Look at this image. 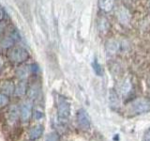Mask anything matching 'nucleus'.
<instances>
[{
  "label": "nucleus",
  "mask_w": 150,
  "mask_h": 141,
  "mask_svg": "<svg viewBox=\"0 0 150 141\" xmlns=\"http://www.w3.org/2000/svg\"><path fill=\"white\" fill-rule=\"evenodd\" d=\"M150 110V101L146 98H138L129 103V111L132 114H143Z\"/></svg>",
  "instance_id": "1"
},
{
  "label": "nucleus",
  "mask_w": 150,
  "mask_h": 141,
  "mask_svg": "<svg viewBox=\"0 0 150 141\" xmlns=\"http://www.w3.org/2000/svg\"><path fill=\"white\" fill-rule=\"evenodd\" d=\"M58 120L60 123L65 124L69 120L70 115V105L65 98H60L58 102Z\"/></svg>",
  "instance_id": "2"
},
{
  "label": "nucleus",
  "mask_w": 150,
  "mask_h": 141,
  "mask_svg": "<svg viewBox=\"0 0 150 141\" xmlns=\"http://www.w3.org/2000/svg\"><path fill=\"white\" fill-rule=\"evenodd\" d=\"M8 58L12 62L15 63H22L28 58V52L23 48V47H13L9 51Z\"/></svg>",
  "instance_id": "3"
},
{
  "label": "nucleus",
  "mask_w": 150,
  "mask_h": 141,
  "mask_svg": "<svg viewBox=\"0 0 150 141\" xmlns=\"http://www.w3.org/2000/svg\"><path fill=\"white\" fill-rule=\"evenodd\" d=\"M77 121L78 125L82 130H88L90 128V118H89L87 112L84 109H80L77 113Z\"/></svg>",
  "instance_id": "4"
},
{
  "label": "nucleus",
  "mask_w": 150,
  "mask_h": 141,
  "mask_svg": "<svg viewBox=\"0 0 150 141\" xmlns=\"http://www.w3.org/2000/svg\"><path fill=\"white\" fill-rule=\"evenodd\" d=\"M32 109H33V105H32V102L30 101H26L21 105L19 112H20V117L23 121L25 122L29 120L30 117L32 115Z\"/></svg>",
  "instance_id": "5"
},
{
  "label": "nucleus",
  "mask_w": 150,
  "mask_h": 141,
  "mask_svg": "<svg viewBox=\"0 0 150 141\" xmlns=\"http://www.w3.org/2000/svg\"><path fill=\"white\" fill-rule=\"evenodd\" d=\"M117 18H118V21L122 25H125V26L128 25L131 19L129 11L125 7H121L118 9V12H117Z\"/></svg>",
  "instance_id": "6"
},
{
  "label": "nucleus",
  "mask_w": 150,
  "mask_h": 141,
  "mask_svg": "<svg viewBox=\"0 0 150 141\" xmlns=\"http://www.w3.org/2000/svg\"><path fill=\"white\" fill-rule=\"evenodd\" d=\"M43 126L42 125H36L33 126L31 130L29 131V138L31 140H37L39 139L43 134Z\"/></svg>",
  "instance_id": "7"
},
{
  "label": "nucleus",
  "mask_w": 150,
  "mask_h": 141,
  "mask_svg": "<svg viewBox=\"0 0 150 141\" xmlns=\"http://www.w3.org/2000/svg\"><path fill=\"white\" fill-rule=\"evenodd\" d=\"M115 7V0H98V8L103 12H110Z\"/></svg>",
  "instance_id": "8"
},
{
  "label": "nucleus",
  "mask_w": 150,
  "mask_h": 141,
  "mask_svg": "<svg viewBox=\"0 0 150 141\" xmlns=\"http://www.w3.org/2000/svg\"><path fill=\"white\" fill-rule=\"evenodd\" d=\"M120 48V43L115 40H110L106 43V50L109 54H115Z\"/></svg>",
  "instance_id": "9"
},
{
  "label": "nucleus",
  "mask_w": 150,
  "mask_h": 141,
  "mask_svg": "<svg viewBox=\"0 0 150 141\" xmlns=\"http://www.w3.org/2000/svg\"><path fill=\"white\" fill-rule=\"evenodd\" d=\"M109 102L112 108H116L120 105V99L115 89H111L109 94Z\"/></svg>",
  "instance_id": "10"
},
{
  "label": "nucleus",
  "mask_w": 150,
  "mask_h": 141,
  "mask_svg": "<svg viewBox=\"0 0 150 141\" xmlns=\"http://www.w3.org/2000/svg\"><path fill=\"white\" fill-rule=\"evenodd\" d=\"M1 88H2V90L5 92V94H8V95H11V94H12L14 91H15V87H14V84H13L12 81H11V80L4 81L2 83Z\"/></svg>",
  "instance_id": "11"
},
{
  "label": "nucleus",
  "mask_w": 150,
  "mask_h": 141,
  "mask_svg": "<svg viewBox=\"0 0 150 141\" xmlns=\"http://www.w3.org/2000/svg\"><path fill=\"white\" fill-rule=\"evenodd\" d=\"M109 27H110L109 22H108V20L105 17L98 18V30H100V32H102V33H106L108 30H109Z\"/></svg>",
  "instance_id": "12"
},
{
  "label": "nucleus",
  "mask_w": 150,
  "mask_h": 141,
  "mask_svg": "<svg viewBox=\"0 0 150 141\" xmlns=\"http://www.w3.org/2000/svg\"><path fill=\"white\" fill-rule=\"evenodd\" d=\"M29 70L30 68L28 67V66H21V67H19L18 70H17V76L21 79H25L28 76V73H29Z\"/></svg>",
  "instance_id": "13"
},
{
  "label": "nucleus",
  "mask_w": 150,
  "mask_h": 141,
  "mask_svg": "<svg viewBox=\"0 0 150 141\" xmlns=\"http://www.w3.org/2000/svg\"><path fill=\"white\" fill-rule=\"evenodd\" d=\"M40 87L39 85H33V86L30 87V88L28 89V96H29L30 99H36L38 97V95L40 94Z\"/></svg>",
  "instance_id": "14"
},
{
  "label": "nucleus",
  "mask_w": 150,
  "mask_h": 141,
  "mask_svg": "<svg viewBox=\"0 0 150 141\" xmlns=\"http://www.w3.org/2000/svg\"><path fill=\"white\" fill-rule=\"evenodd\" d=\"M92 67H93V70L95 73L98 75V76H101L103 74V70H102V67L101 65L98 63V61L97 60V58L94 59L93 63H92Z\"/></svg>",
  "instance_id": "15"
},
{
  "label": "nucleus",
  "mask_w": 150,
  "mask_h": 141,
  "mask_svg": "<svg viewBox=\"0 0 150 141\" xmlns=\"http://www.w3.org/2000/svg\"><path fill=\"white\" fill-rule=\"evenodd\" d=\"M131 88H132V85H131L129 79H126L125 82L123 83L121 87V90H122V93L124 94V95H127V94H129L131 90Z\"/></svg>",
  "instance_id": "16"
},
{
  "label": "nucleus",
  "mask_w": 150,
  "mask_h": 141,
  "mask_svg": "<svg viewBox=\"0 0 150 141\" xmlns=\"http://www.w3.org/2000/svg\"><path fill=\"white\" fill-rule=\"evenodd\" d=\"M26 85L23 83V82H21V83H19L18 86L15 88V92L16 93V95L18 96H22L23 95V94H25L26 93Z\"/></svg>",
  "instance_id": "17"
},
{
  "label": "nucleus",
  "mask_w": 150,
  "mask_h": 141,
  "mask_svg": "<svg viewBox=\"0 0 150 141\" xmlns=\"http://www.w3.org/2000/svg\"><path fill=\"white\" fill-rule=\"evenodd\" d=\"M14 43V38L13 37H6L4 38L1 41V46L3 48H8L11 47Z\"/></svg>",
  "instance_id": "18"
},
{
  "label": "nucleus",
  "mask_w": 150,
  "mask_h": 141,
  "mask_svg": "<svg viewBox=\"0 0 150 141\" xmlns=\"http://www.w3.org/2000/svg\"><path fill=\"white\" fill-rule=\"evenodd\" d=\"M9 116H11V120H12L17 119V117L19 116V109L16 106H12L9 109Z\"/></svg>",
  "instance_id": "19"
},
{
  "label": "nucleus",
  "mask_w": 150,
  "mask_h": 141,
  "mask_svg": "<svg viewBox=\"0 0 150 141\" xmlns=\"http://www.w3.org/2000/svg\"><path fill=\"white\" fill-rule=\"evenodd\" d=\"M9 100L7 96V94H4V93H0V107L7 105L8 103Z\"/></svg>",
  "instance_id": "20"
},
{
  "label": "nucleus",
  "mask_w": 150,
  "mask_h": 141,
  "mask_svg": "<svg viewBox=\"0 0 150 141\" xmlns=\"http://www.w3.org/2000/svg\"><path fill=\"white\" fill-rule=\"evenodd\" d=\"M45 141H59V137H58L57 134L52 133V134H50L46 136Z\"/></svg>",
  "instance_id": "21"
},
{
  "label": "nucleus",
  "mask_w": 150,
  "mask_h": 141,
  "mask_svg": "<svg viewBox=\"0 0 150 141\" xmlns=\"http://www.w3.org/2000/svg\"><path fill=\"white\" fill-rule=\"evenodd\" d=\"M5 28H6V22L0 21V36H1L3 33H4Z\"/></svg>",
  "instance_id": "22"
},
{
  "label": "nucleus",
  "mask_w": 150,
  "mask_h": 141,
  "mask_svg": "<svg viewBox=\"0 0 150 141\" xmlns=\"http://www.w3.org/2000/svg\"><path fill=\"white\" fill-rule=\"evenodd\" d=\"M34 116H35V119L36 120H40L41 118H42V116H43V114H42L40 111H36Z\"/></svg>",
  "instance_id": "23"
},
{
  "label": "nucleus",
  "mask_w": 150,
  "mask_h": 141,
  "mask_svg": "<svg viewBox=\"0 0 150 141\" xmlns=\"http://www.w3.org/2000/svg\"><path fill=\"white\" fill-rule=\"evenodd\" d=\"M144 141H150V129L144 135Z\"/></svg>",
  "instance_id": "24"
},
{
  "label": "nucleus",
  "mask_w": 150,
  "mask_h": 141,
  "mask_svg": "<svg viewBox=\"0 0 150 141\" xmlns=\"http://www.w3.org/2000/svg\"><path fill=\"white\" fill-rule=\"evenodd\" d=\"M3 65H4V59H3V58H2V56H0V70L2 69Z\"/></svg>",
  "instance_id": "25"
},
{
  "label": "nucleus",
  "mask_w": 150,
  "mask_h": 141,
  "mask_svg": "<svg viewBox=\"0 0 150 141\" xmlns=\"http://www.w3.org/2000/svg\"><path fill=\"white\" fill-rule=\"evenodd\" d=\"M2 18H3V11L1 9V8H0V21L2 20Z\"/></svg>",
  "instance_id": "26"
}]
</instances>
